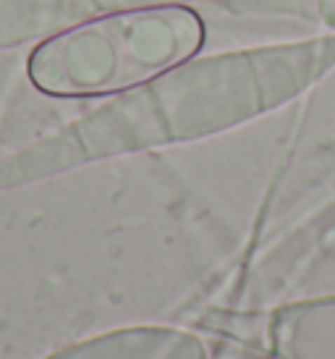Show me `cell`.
I'll list each match as a JSON object with an SVG mask.
<instances>
[{"label": "cell", "instance_id": "cell-3", "mask_svg": "<svg viewBox=\"0 0 335 359\" xmlns=\"http://www.w3.org/2000/svg\"><path fill=\"white\" fill-rule=\"evenodd\" d=\"M189 0H100L102 8L137 11V8H160V6H186Z\"/></svg>", "mask_w": 335, "mask_h": 359}, {"label": "cell", "instance_id": "cell-2", "mask_svg": "<svg viewBox=\"0 0 335 359\" xmlns=\"http://www.w3.org/2000/svg\"><path fill=\"white\" fill-rule=\"evenodd\" d=\"M249 53L262 102H280L315 84L322 74H330L335 66V37L257 48Z\"/></svg>", "mask_w": 335, "mask_h": 359}, {"label": "cell", "instance_id": "cell-1", "mask_svg": "<svg viewBox=\"0 0 335 359\" xmlns=\"http://www.w3.org/2000/svg\"><path fill=\"white\" fill-rule=\"evenodd\" d=\"M66 45V71L55 76L69 90H128L158 79L205 45V21L189 6L116 11Z\"/></svg>", "mask_w": 335, "mask_h": 359}]
</instances>
